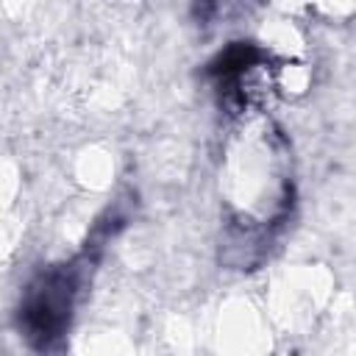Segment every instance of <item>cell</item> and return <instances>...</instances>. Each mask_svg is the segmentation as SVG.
<instances>
[{
  "label": "cell",
  "instance_id": "1",
  "mask_svg": "<svg viewBox=\"0 0 356 356\" xmlns=\"http://www.w3.org/2000/svg\"><path fill=\"white\" fill-rule=\"evenodd\" d=\"M78 286H81L78 261L53 267L28 286L25 300L19 306V328H25V337L36 348H47L50 339H56L67 328Z\"/></svg>",
  "mask_w": 356,
  "mask_h": 356
}]
</instances>
